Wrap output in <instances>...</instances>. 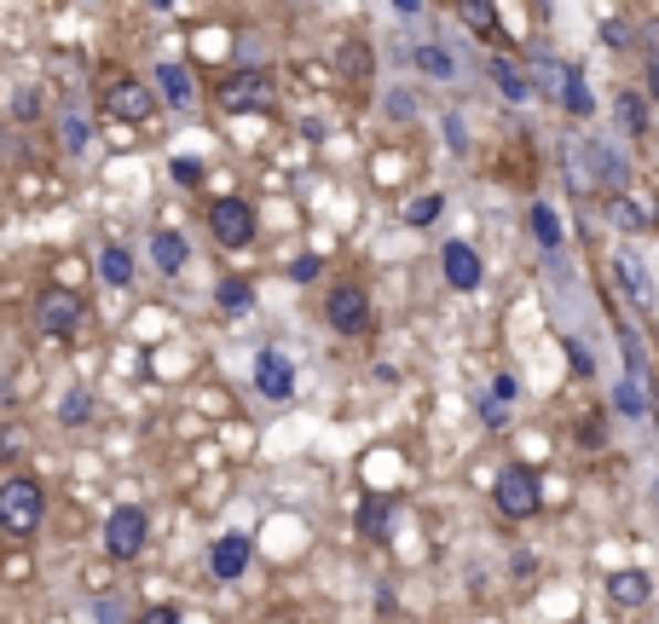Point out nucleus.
<instances>
[{"mask_svg": "<svg viewBox=\"0 0 659 624\" xmlns=\"http://www.w3.org/2000/svg\"><path fill=\"white\" fill-rule=\"evenodd\" d=\"M41 520H46V486L30 480V475H12L7 486H0V527H7L12 538H30Z\"/></svg>", "mask_w": 659, "mask_h": 624, "instance_id": "f257e3e1", "label": "nucleus"}, {"mask_svg": "<svg viewBox=\"0 0 659 624\" xmlns=\"http://www.w3.org/2000/svg\"><path fill=\"white\" fill-rule=\"evenodd\" d=\"M492 503H498V514H510V520H532V514L544 509L538 475H532L526 462H503L498 480H492Z\"/></svg>", "mask_w": 659, "mask_h": 624, "instance_id": "f03ea898", "label": "nucleus"}, {"mask_svg": "<svg viewBox=\"0 0 659 624\" xmlns=\"http://www.w3.org/2000/svg\"><path fill=\"white\" fill-rule=\"evenodd\" d=\"M209 231H215L220 249H249L261 226H255V208H249L243 197H220V202L209 208Z\"/></svg>", "mask_w": 659, "mask_h": 624, "instance_id": "7ed1b4c3", "label": "nucleus"}, {"mask_svg": "<svg viewBox=\"0 0 659 624\" xmlns=\"http://www.w3.org/2000/svg\"><path fill=\"white\" fill-rule=\"evenodd\" d=\"M324 319L336 335H365L370 330V295L359 290V283H336L324 301Z\"/></svg>", "mask_w": 659, "mask_h": 624, "instance_id": "20e7f679", "label": "nucleus"}, {"mask_svg": "<svg viewBox=\"0 0 659 624\" xmlns=\"http://www.w3.org/2000/svg\"><path fill=\"white\" fill-rule=\"evenodd\" d=\"M145 538H150L145 509H134V503L111 509V520H105V550H111L116 561H134V555L145 550Z\"/></svg>", "mask_w": 659, "mask_h": 624, "instance_id": "39448f33", "label": "nucleus"}, {"mask_svg": "<svg viewBox=\"0 0 659 624\" xmlns=\"http://www.w3.org/2000/svg\"><path fill=\"white\" fill-rule=\"evenodd\" d=\"M249 555H255L249 532H226V538H215V550H209V572H215L220 584H238L243 572H249Z\"/></svg>", "mask_w": 659, "mask_h": 624, "instance_id": "423d86ee", "label": "nucleus"}, {"mask_svg": "<svg viewBox=\"0 0 659 624\" xmlns=\"http://www.w3.org/2000/svg\"><path fill=\"white\" fill-rule=\"evenodd\" d=\"M35 324L46 335H75V330H82V301H75L70 290H46L41 306H35Z\"/></svg>", "mask_w": 659, "mask_h": 624, "instance_id": "0eeeda50", "label": "nucleus"}, {"mask_svg": "<svg viewBox=\"0 0 659 624\" xmlns=\"http://www.w3.org/2000/svg\"><path fill=\"white\" fill-rule=\"evenodd\" d=\"M440 272L451 290H480V278H487V267H480V254L469 243H446L440 249Z\"/></svg>", "mask_w": 659, "mask_h": 624, "instance_id": "6e6552de", "label": "nucleus"}, {"mask_svg": "<svg viewBox=\"0 0 659 624\" xmlns=\"http://www.w3.org/2000/svg\"><path fill=\"white\" fill-rule=\"evenodd\" d=\"M614 220H619L625 231H659V197L630 186L625 197H614Z\"/></svg>", "mask_w": 659, "mask_h": 624, "instance_id": "1a4fd4ad", "label": "nucleus"}, {"mask_svg": "<svg viewBox=\"0 0 659 624\" xmlns=\"http://www.w3.org/2000/svg\"><path fill=\"white\" fill-rule=\"evenodd\" d=\"M105 111L122 116V122H145L150 111H157V93H150L145 82H116V87L105 93Z\"/></svg>", "mask_w": 659, "mask_h": 624, "instance_id": "9d476101", "label": "nucleus"}, {"mask_svg": "<svg viewBox=\"0 0 659 624\" xmlns=\"http://www.w3.org/2000/svg\"><path fill=\"white\" fill-rule=\"evenodd\" d=\"M255 387H261L266 399H290V394H295V364H290L284 353L266 347V353L255 358Z\"/></svg>", "mask_w": 659, "mask_h": 624, "instance_id": "9b49d317", "label": "nucleus"}, {"mask_svg": "<svg viewBox=\"0 0 659 624\" xmlns=\"http://www.w3.org/2000/svg\"><path fill=\"white\" fill-rule=\"evenodd\" d=\"M607 595H614V607H648L653 602V579L648 572H637V566H625V572H614V579H607Z\"/></svg>", "mask_w": 659, "mask_h": 624, "instance_id": "f8f14e48", "label": "nucleus"}, {"mask_svg": "<svg viewBox=\"0 0 659 624\" xmlns=\"http://www.w3.org/2000/svg\"><path fill=\"white\" fill-rule=\"evenodd\" d=\"M614 272H619V283H625V295L637 301L642 312H653V283H648V272H642V260L625 249V254H614Z\"/></svg>", "mask_w": 659, "mask_h": 624, "instance_id": "ddd939ff", "label": "nucleus"}, {"mask_svg": "<svg viewBox=\"0 0 659 624\" xmlns=\"http://www.w3.org/2000/svg\"><path fill=\"white\" fill-rule=\"evenodd\" d=\"M266 75H232V82L220 87V104L226 111H249V104H266Z\"/></svg>", "mask_w": 659, "mask_h": 624, "instance_id": "4468645a", "label": "nucleus"}, {"mask_svg": "<svg viewBox=\"0 0 659 624\" xmlns=\"http://www.w3.org/2000/svg\"><path fill=\"white\" fill-rule=\"evenodd\" d=\"M487 75L498 82V93L510 98V104H526V98H532V75H526L521 64H510V59H492V64H487Z\"/></svg>", "mask_w": 659, "mask_h": 624, "instance_id": "2eb2a0df", "label": "nucleus"}, {"mask_svg": "<svg viewBox=\"0 0 659 624\" xmlns=\"http://www.w3.org/2000/svg\"><path fill=\"white\" fill-rule=\"evenodd\" d=\"M157 87H163V104L186 111L191 104V70L186 64H157Z\"/></svg>", "mask_w": 659, "mask_h": 624, "instance_id": "dca6fc26", "label": "nucleus"}, {"mask_svg": "<svg viewBox=\"0 0 659 624\" xmlns=\"http://www.w3.org/2000/svg\"><path fill=\"white\" fill-rule=\"evenodd\" d=\"M150 260H157V272H186L191 249H186V238H174V231H157V238H150Z\"/></svg>", "mask_w": 659, "mask_h": 624, "instance_id": "f3484780", "label": "nucleus"}, {"mask_svg": "<svg viewBox=\"0 0 659 624\" xmlns=\"http://www.w3.org/2000/svg\"><path fill=\"white\" fill-rule=\"evenodd\" d=\"M98 278H105L111 290H128V283H134V254L122 243H111L105 254H98Z\"/></svg>", "mask_w": 659, "mask_h": 624, "instance_id": "a211bd4d", "label": "nucleus"}, {"mask_svg": "<svg viewBox=\"0 0 659 624\" xmlns=\"http://www.w3.org/2000/svg\"><path fill=\"white\" fill-rule=\"evenodd\" d=\"M526 220H532V238H538L550 254L562 249V215H555L550 202H532V215H526Z\"/></svg>", "mask_w": 659, "mask_h": 624, "instance_id": "6ab92c4d", "label": "nucleus"}, {"mask_svg": "<svg viewBox=\"0 0 659 624\" xmlns=\"http://www.w3.org/2000/svg\"><path fill=\"white\" fill-rule=\"evenodd\" d=\"M215 306H220V312H232V319H243V312L255 306V290H249L243 278H226L220 290H215Z\"/></svg>", "mask_w": 659, "mask_h": 624, "instance_id": "aec40b11", "label": "nucleus"}, {"mask_svg": "<svg viewBox=\"0 0 659 624\" xmlns=\"http://www.w3.org/2000/svg\"><path fill=\"white\" fill-rule=\"evenodd\" d=\"M411 59H417L422 75H435V82H451V75H458V59H451L446 46H417Z\"/></svg>", "mask_w": 659, "mask_h": 624, "instance_id": "412c9836", "label": "nucleus"}, {"mask_svg": "<svg viewBox=\"0 0 659 624\" xmlns=\"http://www.w3.org/2000/svg\"><path fill=\"white\" fill-rule=\"evenodd\" d=\"M619 353H625L630 382H648V353H642V335L630 330V324H619Z\"/></svg>", "mask_w": 659, "mask_h": 624, "instance_id": "4be33fe9", "label": "nucleus"}, {"mask_svg": "<svg viewBox=\"0 0 659 624\" xmlns=\"http://www.w3.org/2000/svg\"><path fill=\"white\" fill-rule=\"evenodd\" d=\"M614 116H619V127H625L630 139H648V111H642L637 93H625V98L614 104Z\"/></svg>", "mask_w": 659, "mask_h": 624, "instance_id": "5701e85b", "label": "nucleus"}, {"mask_svg": "<svg viewBox=\"0 0 659 624\" xmlns=\"http://www.w3.org/2000/svg\"><path fill=\"white\" fill-rule=\"evenodd\" d=\"M607 399H614V410L619 416H648V394H642V382H614V394H607Z\"/></svg>", "mask_w": 659, "mask_h": 624, "instance_id": "b1692460", "label": "nucleus"}, {"mask_svg": "<svg viewBox=\"0 0 659 624\" xmlns=\"http://www.w3.org/2000/svg\"><path fill=\"white\" fill-rule=\"evenodd\" d=\"M87 416H93V394H87V387H70L64 405H59V423L64 428H87Z\"/></svg>", "mask_w": 659, "mask_h": 624, "instance_id": "393cba45", "label": "nucleus"}, {"mask_svg": "<svg viewBox=\"0 0 659 624\" xmlns=\"http://www.w3.org/2000/svg\"><path fill=\"white\" fill-rule=\"evenodd\" d=\"M562 98H567V111H573V116H590V111H596V98H590V87H585V75H578V70H567Z\"/></svg>", "mask_w": 659, "mask_h": 624, "instance_id": "a878e982", "label": "nucleus"}, {"mask_svg": "<svg viewBox=\"0 0 659 624\" xmlns=\"http://www.w3.org/2000/svg\"><path fill=\"white\" fill-rule=\"evenodd\" d=\"M440 208H446V202L428 191V197H417L411 208H405V226H435V220H440Z\"/></svg>", "mask_w": 659, "mask_h": 624, "instance_id": "bb28decb", "label": "nucleus"}, {"mask_svg": "<svg viewBox=\"0 0 659 624\" xmlns=\"http://www.w3.org/2000/svg\"><path fill=\"white\" fill-rule=\"evenodd\" d=\"M284 272H290V283H313V278L324 272V254H295Z\"/></svg>", "mask_w": 659, "mask_h": 624, "instance_id": "cd10ccee", "label": "nucleus"}, {"mask_svg": "<svg viewBox=\"0 0 659 624\" xmlns=\"http://www.w3.org/2000/svg\"><path fill=\"white\" fill-rule=\"evenodd\" d=\"M463 23H474L480 35H492V23H498V12L487 7V0H463Z\"/></svg>", "mask_w": 659, "mask_h": 624, "instance_id": "c85d7f7f", "label": "nucleus"}, {"mask_svg": "<svg viewBox=\"0 0 659 624\" xmlns=\"http://www.w3.org/2000/svg\"><path fill=\"white\" fill-rule=\"evenodd\" d=\"M64 150H87V122L82 116H64Z\"/></svg>", "mask_w": 659, "mask_h": 624, "instance_id": "c756f323", "label": "nucleus"}, {"mask_svg": "<svg viewBox=\"0 0 659 624\" xmlns=\"http://www.w3.org/2000/svg\"><path fill=\"white\" fill-rule=\"evenodd\" d=\"M174 179H180V186H197V179H202V163H191V156H174Z\"/></svg>", "mask_w": 659, "mask_h": 624, "instance_id": "7c9ffc66", "label": "nucleus"}, {"mask_svg": "<svg viewBox=\"0 0 659 624\" xmlns=\"http://www.w3.org/2000/svg\"><path fill=\"white\" fill-rule=\"evenodd\" d=\"M388 116H399V122L417 116V98H411V93H388Z\"/></svg>", "mask_w": 659, "mask_h": 624, "instance_id": "2f4dec72", "label": "nucleus"}, {"mask_svg": "<svg viewBox=\"0 0 659 624\" xmlns=\"http://www.w3.org/2000/svg\"><path fill=\"white\" fill-rule=\"evenodd\" d=\"M567 364H573V376H590V371H596V364H590V353L578 347V342H567Z\"/></svg>", "mask_w": 659, "mask_h": 624, "instance_id": "473e14b6", "label": "nucleus"}, {"mask_svg": "<svg viewBox=\"0 0 659 624\" xmlns=\"http://www.w3.org/2000/svg\"><path fill=\"white\" fill-rule=\"evenodd\" d=\"M446 134H451V150H469V134H463V116L458 111L446 116Z\"/></svg>", "mask_w": 659, "mask_h": 624, "instance_id": "72a5a7b5", "label": "nucleus"}, {"mask_svg": "<svg viewBox=\"0 0 659 624\" xmlns=\"http://www.w3.org/2000/svg\"><path fill=\"white\" fill-rule=\"evenodd\" d=\"M139 624H180V613H174V607H145Z\"/></svg>", "mask_w": 659, "mask_h": 624, "instance_id": "f704fd0d", "label": "nucleus"}, {"mask_svg": "<svg viewBox=\"0 0 659 624\" xmlns=\"http://www.w3.org/2000/svg\"><path fill=\"white\" fill-rule=\"evenodd\" d=\"M365 532H388V509H383V503L365 509Z\"/></svg>", "mask_w": 659, "mask_h": 624, "instance_id": "c9c22d12", "label": "nucleus"}, {"mask_svg": "<svg viewBox=\"0 0 659 624\" xmlns=\"http://www.w3.org/2000/svg\"><path fill=\"white\" fill-rule=\"evenodd\" d=\"M18 446H23V434H18V428H12V434H0V462H7V451H18Z\"/></svg>", "mask_w": 659, "mask_h": 624, "instance_id": "e433bc0d", "label": "nucleus"}, {"mask_svg": "<svg viewBox=\"0 0 659 624\" xmlns=\"http://www.w3.org/2000/svg\"><path fill=\"white\" fill-rule=\"evenodd\" d=\"M648 87H653V98H659V64H648Z\"/></svg>", "mask_w": 659, "mask_h": 624, "instance_id": "4c0bfd02", "label": "nucleus"}, {"mask_svg": "<svg viewBox=\"0 0 659 624\" xmlns=\"http://www.w3.org/2000/svg\"><path fill=\"white\" fill-rule=\"evenodd\" d=\"M648 410H653V423H659V387H653V394H648Z\"/></svg>", "mask_w": 659, "mask_h": 624, "instance_id": "58836bf2", "label": "nucleus"}, {"mask_svg": "<svg viewBox=\"0 0 659 624\" xmlns=\"http://www.w3.org/2000/svg\"><path fill=\"white\" fill-rule=\"evenodd\" d=\"M653 503H659V475H653Z\"/></svg>", "mask_w": 659, "mask_h": 624, "instance_id": "ea45409f", "label": "nucleus"}]
</instances>
